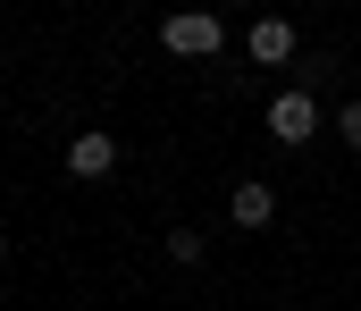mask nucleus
Returning a JSON list of instances; mask_svg holds the SVG:
<instances>
[{"mask_svg":"<svg viewBox=\"0 0 361 311\" xmlns=\"http://www.w3.org/2000/svg\"><path fill=\"white\" fill-rule=\"evenodd\" d=\"M160 51H177V59H210V51H227V25H219L210 8H177V17H160Z\"/></svg>","mask_w":361,"mask_h":311,"instance_id":"obj_1","label":"nucleus"},{"mask_svg":"<svg viewBox=\"0 0 361 311\" xmlns=\"http://www.w3.org/2000/svg\"><path fill=\"white\" fill-rule=\"evenodd\" d=\"M269 135L286 143V152H302V143L319 135V102H311L302 85H294V93H277V102H269Z\"/></svg>","mask_w":361,"mask_h":311,"instance_id":"obj_2","label":"nucleus"},{"mask_svg":"<svg viewBox=\"0 0 361 311\" xmlns=\"http://www.w3.org/2000/svg\"><path fill=\"white\" fill-rule=\"evenodd\" d=\"M109 169H118V135H101V126H92V135H68V177L101 185Z\"/></svg>","mask_w":361,"mask_h":311,"instance_id":"obj_3","label":"nucleus"},{"mask_svg":"<svg viewBox=\"0 0 361 311\" xmlns=\"http://www.w3.org/2000/svg\"><path fill=\"white\" fill-rule=\"evenodd\" d=\"M244 51H252L261 68H286V59H294V17H261V25L244 34Z\"/></svg>","mask_w":361,"mask_h":311,"instance_id":"obj_4","label":"nucleus"},{"mask_svg":"<svg viewBox=\"0 0 361 311\" xmlns=\"http://www.w3.org/2000/svg\"><path fill=\"white\" fill-rule=\"evenodd\" d=\"M227 219H235V227H269V219H277V185H261V177H244V185L227 194Z\"/></svg>","mask_w":361,"mask_h":311,"instance_id":"obj_5","label":"nucleus"},{"mask_svg":"<svg viewBox=\"0 0 361 311\" xmlns=\"http://www.w3.org/2000/svg\"><path fill=\"white\" fill-rule=\"evenodd\" d=\"M169 261H177V269L202 261V227H169Z\"/></svg>","mask_w":361,"mask_h":311,"instance_id":"obj_6","label":"nucleus"},{"mask_svg":"<svg viewBox=\"0 0 361 311\" xmlns=\"http://www.w3.org/2000/svg\"><path fill=\"white\" fill-rule=\"evenodd\" d=\"M336 135H345V143L361 152V102H345V109H336Z\"/></svg>","mask_w":361,"mask_h":311,"instance_id":"obj_7","label":"nucleus"},{"mask_svg":"<svg viewBox=\"0 0 361 311\" xmlns=\"http://www.w3.org/2000/svg\"><path fill=\"white\" fill-rule=\"evenodd\" d=\"M0 261H8V236H0Z\"/></svg>","mask_w":361,"mask_h":311,"instance_id":"obj_8","label":"nucleus"}]
</instances>
